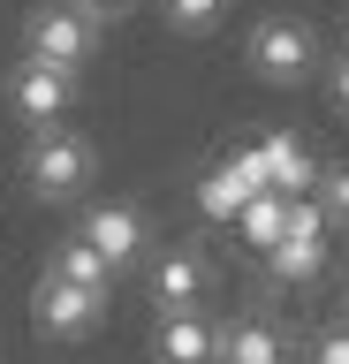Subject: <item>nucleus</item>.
<instances>
[{
    "mask_svg": "<svg viewBox=\"0 0 349 364\" xmlns=\"http://www.w3.org/2000/svg\"><path fill=\"white\" fill-rule=\"evenodd\" d=\"M235 235H243V250H258V258H266V250L289 235V198H281V190H258V198L235 213Z\"/></svg>",
    "mask_w": 349,
    "mask_h": 364,
    "instance_id": "nucleus-14",
    "label": "nucleus"
},
{
    "mask_svg": "<svg viewBox=\"0 0 349 364\" xmlns=\"http://www.w3.org/2000/svg\"><path fill=\"white\" fill-rule=\"evenodd\" d=\"M92 182H99V144L84 129L53 122V129H31L23 136V190L38 205H76Z\"/></svg>",
    "mask_w": 349,
    "mask_h": 364,
    "instance_id": "nucleus-2",
    "label": "nucleus"
},
{
    "mask_svg": "<svg viewBox=\"0 0 349 364\" xmlns=\"http://www.w3.org/2000/svg\"><path fill=\"white\" fill-rule=\"evenodd\" d=\"M213 349H220V326L205 318V304L198 311H160V326H152L160 364H213Z\"/></svg>",
    "mask_w": 349,
    "mask_h": 364,
    "instance_id": "nucleus-12",
    "label": "nucleus"
},
{
    "mask_svg": "<svg viewBox=\"0 0 349 364\" xmlns=\"http://www.w3.org/2000/svg\"><path fill=\"white\" fill-rule=\"evenodd\" d=\"M311 364H349V318H334V326L311 334Z\"/></svg>",
    "mask_w": 349,
    "mask_h": 364,
    "instance_id": "nucleus-17",
    "label": "nucleus"
},
{
    "mask_svg": "<svg viewBox=\"0 0 349 364\" xmlns=\"http://www.w3.org/2000/svg\"><path fill=\"white\" fill-rule=\"evenodd\" d=\"M319 76H326V107H334V114L349 122V46H342V53H334V61L319 68Z\"/></svg>",
    "mask_w": 349,
    "mask_h": 364,
    "instance_id": "nucleus-19",
    "label": "nucleus"
},
{
    "mask_svg": "<svg viewBox=\"0 0 349 364\" xmlns=\"http://www.w3.org/2000/svg\"><path fill=\"white\" fill-rule=\"evenodd\" d=\"M243 68H251L266 91H304L326 68L311 16H281V8H274V16H258L251 31H243Z\"/></svg>",
    "mask_w": 349,
    "mask_h": 364,
    "instance_id": "nucleus-1",
    "label": "nucleus"
},
{
    "mask_svg": "<svg viewBox=\"0 0 349 364\" xmlns=\"http://www.w3.org/2000/svg\"><path fill=\"white\" fill-rule=\"evenodd\" d=\"M99 318H107V296L99 289H76V281H61V273H38V289H31V326L46 341H84L99 334Z\"/></svg>",
    "mask_w": 349,
    "mask_h": 364,
    "instance_id": "nucleus-7",
    "label": "nucleus"
},
{
    "mask_svg": "<svg viewBox=\"0 0 349 364\" xmlns=\"http://www.w3.org/2000/svg\"><path fill=\"white\" fill-rule=\"evenodd\" d=\"M152 8H160V23L175 31V38H205V31H220V23H228L235 0H152Z\"/></svg>",
    "mask_w": 349,
    "mask_h": 364,
    "instance_id": "nucleus-15",
    "label": "nucleus"
},
{
    "mask_svg": "<svg viewBox=\"0 0 349 364\" xmlns=\"http://www.w3.org/2000/svg\"><path fill=\"white\" fill-rule=\"evenodd\" d=\"M99 46H107V31H99L76 0H31L23 23H16V53L53 61V68H76V76L99 61Z\"/></svg>",
    "mask_w": 349,
    "mask_h": 364,
    "instance_id": "nucleus-3",
    "label": "nucleus"
},
{
    "mask_svg": "<svg viewBox=\"0 0 349 364\" xmlns=\"http://www.w3.org/2000/svg\"><path fill=\"white\" fill-rule=\"evenodd\" d=\"M76 8H84L99 31H122V23H137V8H144V0H76Z\"/></svg>",
    "mask_w": 349,
    "mask_h": 364,
    "instance_id": "nucleus-18",
    "label": "nucleus"
},
{
    "mask_svg": "<svg viewBox=\"0 0 349 364\" xmlns=\"http://www.w3.org/2000/svg\"><path fill=\"white\" fill-rule=\"evenodd\" d=\"M76 235H84L114 273H129V266H144V250H152V213L129 205V198H99V205H84Z\"/></svg>",
    "mask_w": 349,
    "mask_h": 364,
    "instance_id": "nucleus-6",
    "label": "nucleus"
},
{
    "mask_svg": "<svg viewBox=\"0 0 349 364\" xmlns=\"http://www.w3.org/2000/svg\"><path fill=\"white\" fill-rule=\"evenodd\" d=\"M266 182H258V167L243 159V144H235L228 159H213L205 175L190 182V205H198V220H213V228H235V213L258 198Z\"/></svg>",
    "mask_w": 349,
    "mask_h": 364,
    "instance_id": "nucleus-10",
    "label": "nucleus"
},
{
    "mask_svg": "<svg viewBox=\"0 0 349 364\" xmlns=\"http://www.w3.org/2000/svg\"><path fill=\"white\" fill-rule=\"evenodd\" d=\"M311 198L326 205V220H334V228H349V159H342V167H326Z\"/></svg>",
    "mask_w": 349,
    "mask_h": 364,
    "instance_id": "nucleus-16",
    "label": "nucleus"
},
{
    "mask_svg": "<svg viewBox=\"0 0 349 364\" xmlns=\"http://www.w3.org/2000/svg\"><path fill=\"white\" fill-rule=\"evenodd\" d=\"M76 99H84V76H76V68H53V61H31V53H16L8 84H0V107L16 114L23 129H53V122H69Z\"/></svg>",
    "mask_w": 349,
    "mask_h": 364,
    "instance_id": "nucleus-4",
    "label": "nucleus"
},
{
    "mask_svg": "<svg viewBox=\"0 0 349 364\" xmlns=\"http://www.w3.org/2000/svg\"><path fill=\"white\" fill-rule=\"evenodd\" d=\"M342 31H349V16H342Z\"/></svg>",
    "mask_w": 349,
    "mask_h": 364,
    "instance_id": "nucleus-20",
    "label": "nucleus"
},
{
    "mask_svg": "<svg viewBox=\"0 0 349 364\" xmlns=\"http://www.w3.org/2000/svg\"><path fill=\"white\" fill-rule=\"evenodd\" d=\"M326 205L319 198H289V235H281L258 266H266V281L274 289H311V281H326V266H334V250H326Z\"/></svg>",
    "mask_w": 349,
    "mask_h": 364,
    "instance_id": "nucleus-5",
    "label": "nucleus"
},
{
    "mask_svg": "<svg viewBox=\"0 0 349 364\" xmlns=\"http://www.w3.org/2000/svg\"><path fill=\"white\" fill-rule=\"evenodd\" d=\"M53 273H61V281H76V289H99V296H114V281L122 273L107 266V258H99L92 243H84V235H61V243H53V258H46Z\"/></svg>",
    "mask_w": 349,
    "mask_h": 364,
    "instance_id": "nucleus-13",
    "label": "nucleus"
},
{
    "mask_svg": "<svg viewBox=\"0 0 349 364\" xmlns=\"http://www.w3.org/2000/svg\"><path fill=\"white\" fill-rule=\"evenodd\" d=\"M213 289V258L205 243H175L152 258V273H144V296H152V311H198Z\"/></svg>",
    "mask_w": 349,
    "mask_h": 364,
    "instance_id": "nucleus-9",
    "label": "nucleus"
},
{
    "mask_svg": "<svg viewBox=\"0 0 349 364\" xmlns=\"http://www.w3.org/2000/svg\"><path fill=\"white\" fill-rule=\"evenodd\" d=\"M243 159H251L258 182H266V190H281V198H311V190H319V175H326L319 152H311L296 129H266V136H251V144H243Z\"/></svg>",
    "mask_w": 349,
    "mask_h": 364,
    "instance_id": "nucleus-8",
    "label": "nucleus"
},
{
    "mask_svg": "<svg viewBox=\"0 0 349 364\" xmlns=\"http://www.w3.org/2000/svg\"><path fill=\"white\" fill-rule=\"evenodd\" d=\"M213 364H289V334H281L266 311H235L228 326H220Z\"/></svg>",
    "mask_w": 349,
    "mask_h": 364,
    "instance_id": "nucleus-11",
    "label": "nucleus"
}]
</instances>
